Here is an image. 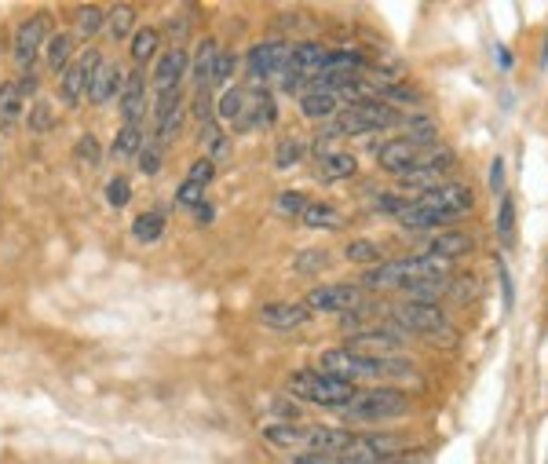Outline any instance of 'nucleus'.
Segmentation results:
<instances>
[{
  "label": "nucleus",
  "instance_id": "14",
  "mask_svg": "<svg viewBox=\"0 0 548 464\" xmlns=\"http://www.w3.org/2000/svg\"><path fill=\"white\" fill-rule=\"evenodd\" d=\"M44 37H48V15H33V19L22 22L19 30H15V63L33 66Z\"/></svg>",
  "mask_w": 548,
  "mask_h": 464
},
{
  "label": "nucleus",
  "instance_id": "8",
  "mask_svg": "<svg viewBox=\"0 0 548 464\" xmlns=\"http://www.w3.org/2000/svg\"><path fill=\"white\" fill-rule=\"evenodd\" d=\"M406 413H410V395L399 388L359 391V395L344 406V417H348V421H362V424L399 421V417H406Z\"/></svg>",
  "mask_w": 548,
  "mask_h": 464
},
{
  "label": "nucleus",
  "instance_id": "22",
  "mask_svg": "<svg viewBox=\"0 0 548 464\" xmlns=\"http://www.w3.org/2000/svg\"><path fill=\"white\" fill-rule=\"evenodd\" d=\"M125 85L121 81V66H114V63H99V70H95V77H92V85H88V99H92L95 106H103V103H110L117 95V88Z\"/></svg>",
  "mask_w": 548,
  "mask_h": 464
},
{
  "label": "nucleus",
  "instance_id": "49",
  "mask_svg": "<svg viewBox=\"0 0 548 464\" xmlns=\"http://www.w3.org/2000/svg\"><path fill=\"white\" fill-rule=\"evenodd\" d=\"M15 85H19V92H22V95H33V92H37V77L26 74V77H19Z\"/></svg>",
  "mask_w": 548,
  "mask_h": 464
},
{
  "label": "nucleus",
  "instance_id": "48",
  "mask_svg": "<svg viewBox=\"0 0 548 464\" xmlns=\"http://www.w3.org/2000/svg\"><path fill=\"white\" fill-rule=\"evenodd\" d=\"M380 464H428V461H424V454H417V457H410V454H395V457H388V461H380Z\"/></svg>",
  "mask_w": 548,
  "mask_h": 464
},
{
  "label": "nucleus",
  "instance_id": "42",
  "mask_svg": "<svg viewBox=\"0 0 548 464\" xmlns=\"http://www.w3.org/2000/svg\"><path fill=\"white\" fill-rule=\"evenodd\" d=\"M234 55L231 52H220V59H216V70H212V85H227L234 77Z\"/></svg>",
  "mask_w": 548,
  "mask_h": 464
},
{
  "label": "nucleus",
  "instance_id": "9",
  "mask_svg": "<svg viewBox=\"0 0 548 464\" xmlns=\"http://www.w3.org/2000/svg\"><path fill=\"white\" fill-rule=\"evenodd\" d=\"M326 55L329 48H322V44H293L289 48V63H285L282 70V88L289 95H304V88L311 85L318 77V70L326 66Z\"/></svg>",
  "mask_w": 548,
  "mask_h": 464
},
{
  "label": "nucleus",
  "instance_id": "2",
  "mask_svg": "<svg viewBox=\"0 0 548 464\" xmlns=\"http://www.w3.org/2000/svg\"><path fill=\"white\" fill-rule=\"evenodd\" d=\"M318 370L329 373V377L348 380V384H355V380H406L417 373L413 362L406 359H395V355H362V351L351 348L322 351Z\"/></svg>",
  "mask_w": 548,
  "mask_h": 464
},
{
  "label": "nucleus",
  "instance_id": "45",
  "mask_svg": "<svg viewBox=\"0 0 548 464\" xmlns=\"http://www.w3.org/2000/svg\"><path fill=\"white\" fill-rule=\"evenodd\" d=\"M201 143H209V150H216L220 154L223 150V132L212 121H205V128H201Z\"/></svg>",
  "mask_w": 548,
  "mask_h": 464
},
{
  "label": "nucleus",
  "instance_id": "16",
  "mask_svg": "<svg viewBox=\"0 0 548 464\" xmlns=\"http://www.w3.org/2000/svg\"><path fill=\"white\" fill-rule=\"evenodd\" d=\"M187 70H190V55L183 52L180 44L169 48V52L158 59V66H154V85H158V92H172V88H180V81H183Z\"/></svg>",
  "mask_w": 548,
  "mask_h": 464
},
{
  "label": "nucleus",
  "instance_id": "28",
  "mask_svg": "<svg viewBox=\"0 0 548 464\" xmlns=\"http://www.w3.org/2000/svg\"><path fill=\"white\" fill-rule=\"evenodd\" d=\"M106 30H110V37H114V41H125V37H132V30H136V11L128 8V4H117V8L106 15Z\"/></svg>",
  "mask_w": 548,
  "mask_h": 464
},
{
  "label": "nucleus",
  "instance_id": "21",
  "mask_svg": "<svg viewBox=\"0 0 548 464\" xmlns=\"http://www.w3.org/2000/svg\"><path fill=\"white\" fill-rule=\"evenodd\" d=\"M300 110H304V117H311V121H329V117H337L340 110H344V99L333 92L307 88V92L300 95Z\"/></svg>",
  "mask_w": 548,
  "mask_h": 464
},
{
  "label": "nucleus",
  "instance_id": "46",
  "mask_svg": "<svg viewBox=\"0 0 548 464\" xmlns=\"http://www.w3.org/2000/svg\"><path fill=\"white\" fill-rule=\"evenodd\" d=\"M307 260H296V271H315V267H326V253H318V249H311V253H304Z\"/></svg>",
  "mask_w": 548,
  "mask_h": 464
},
{
  "label": "nucleus",
  "instance_id": "47",
  "mask_svg": "<svg viewBox=\"0 0 548 464\" xmlns=\"http://www.w3.org/2000/svg\"><path fill=\"white\" fill-rule=\"evenodd\" d=\"M490 187H494V194H505V161L501 158L490 165Z\"/></svg>",
  "mask_w": 548,
  "mask_h": 464
},
{
  "label": "nucleus",
  "instance_id": "36",
  "mask_svg": "<svg viewBox=\"0 0 548 464\" xmlns=\"http://www.w3.org/2000/svg\"><path fill=\"white\" fill-rule=\"evenodd\" d=\"M139 172H143V176H158L161 172V143L139 147Z\"/></svg>",
  "mask_w": 548,
  "mask_h": 464
},
{
  "label": "nucleus",
  "instance_id": "27",
  "mask_svg": "<svg viewBox=\"0 0 548 464\" xmlns=\"http://www.w3.org/2000/svg\"><path fill=\"white\" fill-rule=\"evenodd\" d=\"M158 48H161V33L158 30H136L132 33V59H136L139 66L143 63H150L154 55H158Z\"/></svg>",
  "mask_w": 548,
  "mask_h": 464
},
{
  "label": "nucleus",
  "instance_id": "39",
  "mask_svg": "<svg viewBox=\"0 0 548 464\" xmlns=\"http://www.w3.org/2000/svg\"><path fill=\"white\" fill-rule=\"evenodd\" d=\"M304 205H307V198H304V194H296V190H285V194H278V212H282V216H300V212H304Z\"/></svg>",
  "mask_w": 548,
  "mask_h": 464
},
{
  "label": "nucleus",
  "instance_id": "23",
  "mask_svg": "<svg viewBox=\"0 0 548 464\" xmlns=\"http://www.w3.org/2000/svg\"><path fill=\"white\" fill-rule=\"evenodd\" d=\"M216 59H220V44L205 37L198 44V55H194V63H190V77H194V85L201 88H212V70H216Z\"/></svg>",
  "mask_w": 548,
  "mask_h": 464
},
{
  "label": "nucleus",
  "instance_id": "30",
  "mask_svg": "<svg viewBox=\"0 0 548 464\" xmlns=\"http://www.w3.org/2000/svg\"><path fill=\"white\" fill-rule=\"evenodd\" d=\"M278 121V106L267 92H256L253 99V117H249V128H271Z\"/></svg>",
  "mask_w": 548,
  "mask_h": 464
},
{
  "label": "nucleus",
  "instance_id": "33",
  "mask_svg": "<svg viewBox=\"0 0 548 464\" xmlns=\"http://www.w3.org/2000/svg\"><path fill=\"white\" fill-rule=\"evenodd\" d=\"M300 158H304V139L296 136L278 139V150H274V165H278V169H293Z\"/></svg>",
  "mask_w": 548,
  "mask_h": 464
},
{
  "label": "nucleus",
  "instance_id": "31",
  "mask_svg": "<svg viewBox=\"0 0 548 464\" xmlns=\"http://www.w3.org/2000/svg\"><path fill=\"white\" fill-rule=\"evenodd\" d=\"M139 147H143V132H139V125H125L121 132H117L110 154H114V158H132Z\"/></svg>",
  "mask_w": 548,
  "mask_h": 464
},
{
  "label": "nucleus",
  "instance_id": "1",
  "mask_svg": "<svg viewBox=\"0 0 548 464\" xmlns=\"http://www.w3.org/2000/svg\"><path fill=\"white\" fill-rule=\"evenodd\" d=\"M472 201V190L464 183H443L435 190H424L421 198L406 201L399 212V223L406 231H439V227H450L461 216H468Z\"/></svg>",
  "mask_w": 548,
  "mask_h": 464
},
{
  "label": "nucleus",
  "instance_id": "35",
  "mask_svg": "<svg viewBox=\"0 0 548 464\" xmlns=\"http://www.w3.org/2000/svg\"><path fill=\"white\" fill-rule=\"evenodd\" d=\"M380 256H384V249H380L377 242H348V260L351 264H384V260H380Z\"/></svg>",
  "mask_w": 548,
  "mask_h": 464
},
{
  "label": "nucleus",
  "instance_id": "7",
  "mask_svg": "<svg viewBox=\"0 0 548 464\" xmlns=\"http://www.w3.org/2000/svg\"><path fill=\"white\" fill-rule=\"evenodd\" d=\"M391 322L406 333V337H421V340H443V344H454L457 329L450 326V318L439 311L435 304H421V300H410L391 311Z\"/></svg>",
  "mask_w": 548,
  "mask_h": 464
},
{
  "label": "nucleus",
  "instance_id": "24",
  "mask_svg": "<svg viewBox=\"0 0 548 464\" xmlns=\"http://www.w3.org/2000/svg\"><path fill=\"white\" fill-rule=\"evenodd\" d=\"M300 223L311 227V231H337L340 223H344V216L329 201H307L304 212H300Z\"/></svg>",
  "mask_w": 548,
  "mask_h": 464
},
{
  "label": "nucleus",
  "instance_id": "34",
  "mask_svg": "<svg viewBox=\"0 0 548 464\" xmlns=\"http://www.w3.org/2000/svg\"><path fill=\"white\" fill-rule=\"evenodd\" d=\"M106 26V11L103 8H95V4H88V8L77 11V33L81 37H95V33Z\"/></svg>",
  "mask_w": 548,
  "mask_h": 464
},
{
  "label": "nucleus",
  "instance_id": "40",
  "mask_svg": "<svg viewBox=\"0 0 548 464\" xmlns=\"http://www.w3.org/2000/svg\"><path fill=\"white\" fill-rule=\"evenodd\" d=\"M52 121H55V114H52V106H48V103L30 106V128H33V132H48V128H52Z\"/></svg>",
  "mask_w": 548,
  "mask_h": 464
},
{
  "label": "nucleus",
  "instance_id": "25",
  "mask_svg": "<svg viewBox=\"0 0 548 464\" xmlns=\"http://www.w3.org/2000/svg\"><path fill=\"white\" fill-rule=\"evenodd\" d=\"M26 110V95L19 92V85L11 81V85L0 88V125H15Z\"/></svg>",
  "mask_w": 548,
  "mask_h": 464
},
{
  "label": "nucleus",
  "instance_id": "17",
  "mask_svg": "<svg viewBox=\"0 0 548 464\" xmlns=\"http://www.w3.org/2000/svg\"><path fill=\"white\" fill-rule=\"evenodd\" d=\"M256 318L267 329H300L311 318V311L304 304H264Z\"/></svg>",
  "mask_w": 548,
  "mask_h": 464
},
{
  "label": "nucleus",
  "instance_id": "38",
  "mask_svg": "<svg viewBox=\"0 0 548 464\" xmlns=\"http://www.w3.org/2000/svg\"><path fill=\"white\" fill-rule=\"evenodd\" d=\"M128 198H132V187H128V180H110V187H106V201L114 205V209H125L128 205Z\"/></svg>",
  "mask_w": 548,
  "mask_h": 464
},
{
  "label": "nucleus",
  "instance_id": "41",
  "mask_svg": "<svg viewBox=\"0 0 548 464\" xmlns=\"http://www.w3.org/2000/svg\"><path fill=\"white\" fill-rule=\"evenodd\" d=\"M212 176H216V165H212V158H201L190 165V176L187 183H198V187H205V183H212Z\"/></svg>",
  "mask_w": 548,
  "mask_h": 464
},
{
  "label": "nucleus",
  "instance_id": "12",
  "mask_svg": "<svg viewBox=\"0 0 548 464\" xmlns=\"http://www.w3.org/2000/svg\"><path fill=\"white\" fill-rule=\"evenodd\" d=\"M285 63H289V44L285 41H264L249 48V74H253L256 81L282 77Z\"/></svg>",
  "mask_w": 548,
  "mask_h": 464
},
{
  "label": "nucleus",
  "instance_id": "20",
  "mask_svg": "<svg viewBox=\"0 0 548 464\" xmlns=\"http://www.w3.org/2000/svg\"><path fill=\"white\" fill-rule=\"evenodd\" d=\"M472 249V238L461 231H443L439 238H432L428 242V249H424V256L428 260H435V264H446V260H457V256H464Z\"/></svg>",
  "mask_w": 548,
  "mask_h": 464
},
{
  "label": "nucleus",
  "instance_id": "5",
  "mask_svg": "<svg viewBox=\"0 0 548 464\" xmlns=\"http://www.w3.org/2000/svg\"><path fill=\"white\" fill-rule=\"evenodd\" d=\"M285 388H289L293 399L315 402V406H326V410H344V406L359 395L355 384H348V380L340 377H329V373L322 370H296L293 377L285 380Z\"/></svg>",
  "mask_w": 548,
  "mask_h": 464
},
{
  "label": "nucleus",
  "instance_id": "37",
  "mask_svg": "<svg viewBox=\"0 0 548 464\" xmlns=\"http://www.w3.org/2000/svg\"><path fill=\"white\" fill-rule=\"evenodd\" d=\"M77 161H81V165H88V169H95V165H99V161H103V154H99V139L95 136H81V143H77Z\"/></svg>",
  "mask_w": 548,
  "mask_h": 464
},
{
  "label": "nucleus",
  "instance_id": "26",
  "mask_svg": "<svg viewBox=\"0 0 548 464\" xmlns=\"http://www.w3.org/2000/svg\"><path fill=\"white\" fill-rule=\"evenodd\" d=\"M74 63V33H55L48 41V66L52 70H66Z\"/></svg>",
  "mask_w": 548,
  "mask_h": 464
},
{
  "label": "nucleus",
  "instance_id": "50",
  "mask_svg": "<svg viewBox=\"0 0 548 464\" xmlns=\"http://www.w3.org/2000/svg\"><path fill=\"white\" fill-rule=\"evenodd\" d=\"M501 285H505V304L512 307V278H508L505 264H501Z\"/></svg>",
  "mask_w": 548,
  "mask_h": 464
},
{
  "label": "nucleus",
  "instance_id": "19",
  "mask_svg": "<svg viewBox=\"0 0 548 464\" xmlns=\"http://www.w3.org/2000/svg\"><path fill=\"white\" fill-rule=\"evenodd\" d=\"M359 169V161L344 154V150H322L318 154V180L322 183H337V180H351Z\"/></svg>",
  "mask_w": 548,
  "mask_h": 464
},
{
  "label": "nucleus",
  "instance_id": "44",
  "mask_svg": "<svg viewBox=\"0 0 548 464\" xmlns=\"http://www.w3.org/2000/svg\"><path fill=\"white\" fill-rule=\"evenodd\" d=\"M289 464H340V454H293Z\"/></svg>",
  "mask_w": 548,
  "mask_h": 464
},
{
  "label": "nucleus",
  "instance_id": "11",
  "mask_svg": "<svg viewBox=\"0 0 548 464\" xmlns=\"http://www.w3.org/2000/svg\"><path fill=\"white\" fill-rule=\"evenodd\" d=\"M402 344H410V337H406V333H402L395 322H384V326H373V329H359V333H351L344 348L362 351V355H388V351H399Z\"/></svg>",
  "mask_w": 548,
  "mask_h": 464
},
{
  "label": "nucleus",
  "instance_id": "6",
  "mask_svg": "<svg viewBox=\"0 0 548 464\" xmlns=\"http://www.w3.org/2000/svg\"><path fill=\"white\" fill-rule=\"evenodd\" d=\"M402 117L391 103H377V99H362V103H348L337 114L333 128L318 139H333V136H369V132H380V128H395Z\"/></svg>",
  "mask_w": 548,
  "mask_h": 464
},
{
  "label": "nucleus",
  "instance_id": "3",
  "mask_svg": "<svg viewBox=\"0 0 548 464\" xmlns=\"http://www.w3.org/2000/svg\"><path fill=\"white\" fill-rule=\"evenodd\" d=\"M264 439L296 454H344L355 435L329 424H267Z\"/></svg>",
  "mask_w": 548,
  "mask_h": 464
},
{
  "label": "nucleus",
  "instance_id": "13",
  "mask_svg": "<svg viewBox=\"0 0 548 464\" xmlns=\"http://www.w3.org/2000/svg\"><path fill=\"white\" fill-rule=\"evenodd\" d=\"M99 63H103V55L99 52H88L81 55L77 63H70L63 70V99L66 103H81L88 95V85H92L95 70H99Z\"/></svg>",
  "mask_w": 548,
  "mask_h": 464
},
{
  "label": "nucleus",
  "instance_id": "18",
  "mask_svg": "<svg viewBox=\"0 0 548 464\" xmlns=\"http://www.w3.org/2000/svg\"><path fill=\"white\" fill-rule=\"evenodd\" d=\"M147 110V77L128 74L125 85H121V114H125V125H139V117Z\"/></svg>",
  "mask_w": 548,
  "mask_h": 464
},
{
  "label": "nucleus",
  "instance_id": "43",
  "mask_svg": "<svg viewBox=\"0 0 548 464\" xmlns=\"http://www.w3.org/2000/svg\"><path fill=\"white\" fill-rule=\"evenodd\" d=\"M201 194H205V187H198V183H183V187L176 190V201L187 205V209H201Z\"/></svg>",
  "mask_w": 548,
  "mask_h": 464
},
{
  "label": "nucleus",
  "instance_id": "4",
  "mask_svg": "<svg viewBox=\"0 0 548 464\" xmlns=\"http://www.w3.org/2000/svg\"><path fill=\"white\" fill-rule=\"evenodd\" d=\"M443 275V264H435L428 256H402V260H384V264L369 267L362 285L366 289H402L410 293L413 285L421 282H439Z\"/></svg>",
  "mask_w": 548,
  "mask_h": 464
},
{
  "label": "nucleus",
  "instance_id": "10",
  "mask_svg": "<svg viewBox=\"0 0 548 464\" xmlns=\"http://www.w3.org/2000/svg\"><path fill=\"white\" fill-rule=\"evenodd\" d=\"M362 304V289L351 282H329V285H315L307 293L304 307L307 311H322V315H344V311H359Z\"/></svg>",
  "mask_w": 548,
  "mask_h": 464
},
{
  "label": "nucleus",
  "instance_id": "32",
  "mask_svg": "<svg viewBox=\"0 0 548 464\" xmlns=\"http://www.w3.org/2000/svg\"><path fill=\"white\" fill-rule=\"evenodd\" d=\"M497 234H501V242H505V245H512V238H516V201H512V194H501Z\"/></svg>",
  "mask_w": 548,
  "mask_h": 464
},
{
  "label": "nucleus",
  "instance_id": "29",
  "mask_svg": "<svg viewBox=\"0 0 548 464\" xmlns=\"http://www.w3.org/2000/svg\"><path fill=\"white\" fill-rule=\"evenodd\" d=\"M161 231H165V216H161V212H143V216L132 223V234H136V242L143 245L158 242Z\"/></svg>",
  "mask_w": 548,
  "mask_h": 464
},
{
  "label": "nucleus",
  "instance_id": "15",
  "mask_svg": "<svg viewBox=\"0 0 548 464\" xmlns=\"http://www.w3.org/2000/svg\"><path fill=\"white\" fill-rule=\"evenodd\" d=\"M256 88H227L220 99V117L238 132H249V117H253Z\"/></svg>",
  "mask_w": 548,
  "mask_h": 464
}]
</instances>
